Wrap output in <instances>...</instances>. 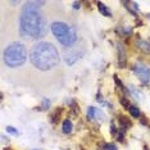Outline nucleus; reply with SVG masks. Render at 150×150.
Returning <instances> with one entry per match:
<instances>
[{
    "label": "nucleus",
    "mask_w": 150,
    "mask_h": 150,
    "mask_svg": "<svg viewBox=\"0 0 150 150\" xmlns=\"http://www.w3.org/2000/svg\"><path fill=\"white\" fill-rule=\"evenodd\" d=\"M45 1H26L19 13V33L26 40H40L46 35V21L41 14Z\"/></svg>",
    "instance_id": "f257e3e1"
},
{
    "label": "nucleus",
    "mask_w": 150,
    "mask_h": 150,
    "mask_svg": "<svg viewBox=\"0 0 150 150\" xmlns=\"http://www.w3.org/2000/svg\"><path fill=\"white\" fill-rule=\"evenodd\" d=\"M30 62L40 71H50L60 64V57L52 42L39 41L30 50Z\"/></svg>",
    "instance_id": "f03ea898"
},
{
    "label": "nucleus",
    "mask_w": 150,
    "mask_h": 150,
    "mask_svg": "<svg viewBox=\"0 0 150 150\" xmlns=\"http://www.w3.org/2000/svg\"><path fill=\"white\" fill-rule=\"evenodd\" d=\"M27 60V49L21 41H14L9 44L3 52V62L11 68L21 67Z\"/></svg>",
    "instance_id": "7ed1b4c3"
},
{
    "label": "nucleus",
    "mask_w": 150,
    "mask_h": 150,
    "mask_svg": "<svg viewBox=\"0 0 150 150\" xmlns=\"http://www.w3.org/2000/svg\"><path fill=\"white\" fill-rule=\"evenodd\" d=\"M50 31L54 37L64 47H73L77 42V32L72 26L64 21H53L50 25Z\"/></svg>",
    "instance_id": "20e7f679"
},
{
    "label": "nucleus",
    "mask_w": 150,
    "mask_h": 150,
    "mask_svg": "<svg viewBox=\"0 0 150 150\" xmlns=\"http://www.w3.org/2000/svg\"><path fill=\"white\" fill-rule=\"evenodd\" d=\"M132 69H134L135 74L139 77V80L141 81L142 83H148L150 81V69L144 63L137 62L134 67H132Z\"/></svg>",
    "instance_id": "39448f33"
},
{
    "label": "nucleus",
    "mask_w": 150,
    "mask_h": 150,
    "mask_svg": "<svg viewBox=\"0 0 150 150\" xmlns=\"http://www.w3.org/2000/svg\"><path fill=\"white\" fill-rule=\"evenodd\" d=\"M87 119L88 121H94V119H98L99 122H103L105 119V113L101 112L100 109L95 108V107H88L87 108Z\"/></svg>",
    "instance_id": "423d86ee"
},
{
    "label": "nucleus",
    "mask_w": 150,
    "mask_h": 150,
    "mask_svg": "<svg viewBox=\"0 0 150 150\" xmlns=\"http://www.w3.org/2000/svg\"><path fill=\"white\" fill-rule=\"evenodd\" d=\"M82 57V53L80 52V49H73L69 52H63V58L66 60L67 64H73L76 60H78Z\"/></svg>",
    "instance_id": "0eeeda50"
},
{
    "label": "nucleus",
    "mask_w": 150,
    "mask_h": 150,
    "mask_svg": "<svg viewBox=\"0 0 150 150\" xmlns=\"http://www.w3.org/2000/svg\"><path fill=\"white\" fill-rule=\"evenodd\" d=\"M117 49H118V66L121 68H125L127 66V54H126V49L122 44H118Z\"/></svg>",
    "instance_id": "6e6552de"
},
{
    "label": "nucleus",
    "mask_w": 150,
    "mask_h": 150,
    "mask_svg": "<svg viewBox=\"0 0 150 150\" xmlns=\"http://www.w3.org/2000/svg\"><path fill=\"white\" fill-rule=\"evenodd\" d=\"M136 46L139 47L140 50H142L144 53H150V42L146 41V40H142L137 36V40H136Z\"/></svg>",
    "instance_id": "1a4fd4ad"
},
{
    "label": "nucleus",
    "mask_w": 150,
    "mask_h": 150,
    "mask_svg": "<svg viewBox=\"0 0 150 150\" xmlns=\"http://www.w3.org/2000/svg\"><path fill=\"white\" fill-rule=\"evenodd\" d=\"M119 119V125H121V128H123V129H127L131 127V121H129V118H127L126 115H119L118 117Z\"/></svg>",
    "instance_id": "9d476101"
},
{
    "label": "nucleus",
    "mask_w": 150,
    "mask_h": 150,
    "mask_svg": "<svg viewBox=\"0 0 150 150\" xmlns=\"http://www.w3.org/2000/svg\"><path fill=\"white\" fill-rule=\"evenodd\" d=\"M98 150H118L114 142H103L98 145Z\"/></svg>",
    "instance_id": "9b49d317"
},
{
    "label": "nucleus",
    "mask_w": 150,
    "mask_h": 150,
    "mask_svg": "<svg viewBox=\"0 0 150 150\" xmlns=\"http://www.w3.org/2000/svg\"><path fill=\"white\" fill-rule=\"evenodd\" d=\"M72 122L69 121V119H66V121H63V125H62V131L64 134H71L72 132Z\"/></svg>",
    "instance_id": "f8f14e48"
},
{
    "label": "nucleus",
    "mask_w": 150,
    "mask_h": 150,
    "mask_svg": "<svg viewBox=\"0 0 150 150\" xmlns=\"http://www.w3.org/2000/svg\"><path fill=\"white\" fill-rule=\"evenodd\" d=\"M98 8H99V12H100L103 16H105V17H112V12L109 11V9L103 4V3L98 1Z\"/></svg>",
    "instance_id": "ddd939ff"
},
{
    "label": "nucleus",
    "mask_w": 150,
    "mask_h": 150,
    "mask_svg": "<svg viewBox=\"0 0 150 150\" xmlns=\"http://www.w3.org/2000/svg\"><path fill=\"white\" fill-rule=\"evenodd\" d=\"M60 114H62V108H57V109H55V112H54V113L50 115V119H52L53 123H58Z\"/></svg>",
    "instance_id": "4468645a"
},
{
    "label": "nucleus",
    "mask_w": 150,
    "mask_h": 150,
    "mask_svg": "<svg viewBox=\"0 0 150 150\" xmlns=\"http://www.w3.org/2000/svg\"><path fill=\"white\" fill-rule=\"evenodd\" d=\"M128 110H129V114H131L134 118H140V117H141V112H140V109L137 107L131 105V108H129Z\"/></svg>",
    "instance_id": "2eb2a0df"
},
{
    "label": "nucleus",
    "mask_w": 150,
    "mask_h": 150,
    "mask_svg": "<svg viewBox=\"0 0 150 150\" xmlns=\"http://www.w3.org/2000/svg\"><path fill=\"white\" fill-rule=\"evenodd\" d=\"M40 108H41L42 110H49V109H50V100H49V99H42Z\"/></svg>",
    "instance_id": "dca6fc26"
},
{
    "label": "nucleus",
    "mask_w": 150,
    "mask_h": 150,
    "mask_svg": "<svg viewBox=\"0 0 150 150\" xmlns=\"http://www.w3.org/2000/svg\"><path fill=\"white\" fill-rule=\"evenodd\" d=\"M119 103H121L122 107L126 108V109H129V108H131V104H129L128 99H126V98H121V99H119Z\"/></svg>",
    "instance_id": "f3484780"
},
{
    "label": "nucleus",
    "mask_w": 150,
    "mask_h": 150,
    "mask_svg": "<svg viewBox=\"0 0 150 150\" xmlns=\"http://www.w3.org/2000/svg\"><path fill=\"white\" fill-rule=\"evenodd\" d=\"M6 131H8V134H9V135H13V136H19L18 129L14 128V127H12V126H8V127H6Z\"/></svg>",
    "instance_id": "a211bd4d"
},
{
    "label": "nucleus",
    "mask_w": 150,
    "mask_h": 150,
    "mask_svg": "<svg viewBox=\"0 0 150 150\" xmlns=\"http://www.w3.org/2000/svg\"><path fill=\"white\" fill-rule=\"evenodd\" d=\"M125 131H126V129L121 128V129H119V131H118V134L115 135V136H117V140H118L119 142H121V141H123V140H125Z\"/></svg>",
    "instance_id": "6ab92c4d"
},
{
    "label": "nucleus",
    "mask_w": 150,
    "mask_h": 150,
    "mask_svg": "<svg viewBox=\"0 0 150 150\" xmlns=\"http://www.w3.org/2000/svg\"><path fill=\"white\" fill-rule=\"evenodd\" d=\"M117 134H118V129H117V126H115V122L112 121V123H110V135L115 136Z\"/></svg>",
    "instance_id": "aec40b11"
},
{
    "label": "nucleus",
    "mask_w": 150,
    "mask_h": 150,
    "mask_svg": "<svg viewBox=\"0 0 150 150\" xmlns=\"http://www.w3.org/2000/svg\"><path fill=\"white\" fill-rule=\"evenodd\" d=\"M128 90H129V93H131L132 95H134L135 98H137V99L140 98V94L137 93V91H136V88H135L134 86H131V85H128Z\"/></svg>",
    "instance_id": "412c9836"
},
{
    "label": "nucleus",
    "mask_w": 150,
    "mask_h": 150,
    "mask_svg": "<svg viewBox=\"0 0 150 150\" xmlns=\"http://www.w3.org/2000/svg\"><path fill=\"white\" fill-rule=\"evenodd\" d=\"M114 81H115V83H117V86H118V87L123 88V83L121 82V80H119V78H118L117 74H114Z\"/></svg>",
    "instance_id": "4be33fe9"
},
{
    "label": "nucleus",
    "mask_w": 150,
    "mask_h": 150,
    "mask_svg": "<svg viewBox=\"0 0 150 150\" xmlns=\"http://www.w3.org/2000/svg\"><path fill=\"white\" fill-rule=\"evenodd\" d=\"M80 6H81L80 1H73V9H74V11H78V9H80Z\"/></svg>",
    "instance_id": "5701e85b"
},
{
    "label": "nucleus",
    "mask_w": 150,
    "mask_h": 150,
    "mask_svg": "<svg viewBox=\"0 0 150 150\" xmlns=\"http://www.w3.org/2000/svg\"><path fill=\"white\" fill-rule=\"evenodd\" d=\"M131 4L134 5V8H135V12H136V11H139V5H137V3H136V1H134V3H131Z\"/></svg>",
    "instance_id": "b1692460"
},
{
    "label": "nucleus",
    "mask_w": 150,
    "mask_h": 150,
    "mask_svg": "<svg viewBox=\"0 0 150 150\" xmlns=\"http://www.w3.org/2000/svg\"><path fill=\"white\" fill-rule=\"evenodd\" d=\"M146 17H148V18H150V14H146Z\"/></svg>",
    "instance_id": "393cba45"
},
{
    "label": "nucleus",
    "mask_w": 150,
    "mask_h": 150,
    "mask_svg": "<svg viewBox=\"0 0 150 150\" xmlns=\"http://www.w3.org/2000/svg\"><path fill=\"white\" fill-rule=\"evenodd\" d=\"M35 150H36V149H35Z\"/></svg>",
    "instance_id": "a878e982"
}]
</instances>
